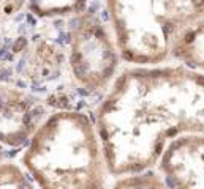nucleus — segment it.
Returning a JSON list of instances; mask_svg holds the SVG:
<instances>
[{
	"mask_svg": "<svg viewBox=\"0 0 204 189\" xmlns=\"http://www.w3.org/2000/svg\"><path fill=\"white\" fill-rule=\"evenodd\" d=\"M120 54L111 27L92 8L76 13L67 32V71L87 95L106 93L119 74Z\"/></svg>",
	"mask_w": 204,
	"mask_h": 189,
	"instance_id": "20e7f679",
	"label": "nucleus"
},
{
	"mask_svg": "<svg viewBox=\"0 0 204 189\" xmlns=\"http://www.w3.org/2000/svg\"><path fill=\"white\" fill-rule=\"evenodd\" d=\"M21 167L38 189H109L95 121L76 109L46 115L22 151Z\"/></svg>",
	"mask_w": 204,
	"mask_h": 189,
	"instance_id": "f03ea898",
	"label": "nucleus"
},
{
	"mask_svg": "<svg viewBox=\"0 0 204 189\" xmlns=\"http://www.w3.org/2000/svg\"><path fill=\"white\" fill-rule=\"evenodd\" d=\"M0 189H38L19 164L0 162Z\"/></svg>",
	"mask_w": 204,
	"mask_h": 189,
	"instance_id": "9b49d317",
	"label": "nucleus"
},
{
	"mask_svg": "<svg viewBox=\"0 0 204 189\" xmlns=\"http://www.w3.org/2000/svg\"><path fill=\"white\" fill-rule=\"evenodd\" d=\"M109 189H174L165 180L163 175L147 170L141 173L123 175L115 178V181L111 184Z\"/></svg>",
	"mask_w": 204,
	"mask_h": 189,
	"instance_id": "1a4fd4ad",
	"label": "nucleus"
},
{
	"mask_svg": "<svg viewBox=\"0 0 204 189\" xmlns=\"http://www.w3.org/2000/svg\"><path fill=\"white\" fill-rule=\"evenodd\" d=\"M67 63V54H63L54 44L48 41H38L32 46L30 54L27 52L24 71L27 82H46L57 77L60 68Z\"/></svg>",
	"mask_w": 204,
	"mask_h": 189,
	"instance_id": "0eeeda50",
	"label": "nucleus"
},
{
	"mask_svg": "<svg viewBox=\"0 0 204 189\" xmlns=\"http://www.w3.org/2000/svg\"><path fill=\"white\" fill-rule=\"evenodd\" d=\"M36 14L43 17H55L76 14L89 6V0H29Z\"/></svg>",
	"mask_w": 204,
	"mask_h": 189,
	"instance_id": "9d476101",
	"label": "nucleus"
},
{
	"mask_svg": "<svg viewBox=\"0 0 204 189\" xmlns=\"http://www.w3.org/2000/svg\"><path fill=\"white\" fill-rule=\"evenodd\" d=\"M111 177L152 170L182 136H204V73L182 63L127 66L94 114Z\"/></svg>",
	"mask_w": 204,
	"mask_h": 189,
	"instance_id": "f257e3e1",
	"label": "nucleus"
},
{
	"mask_svg": "<svg viewBox=\"0 0 204 189\" xmlns=\"http://www.w3.org/2000/svg\"><path fill=\"white\" fill-rule=\"evenodd\" d=\"M44 101L35 91L0 77V145L21 148L48 115Z\"/></svg>",
	"mask_w": 204,
	"mask_h": 189,
	"instance_id": "39448f33",
	"label": "nucleus"
},
{
	"mask_svg": "<svg viewBox=\"0 0 204 189\" xmlns=\"http://www.w3.org/2000/svg\"><path fill=\"white\" fill-rule=\"evenodd\" d=\"M5 159H7V151H5V148H3L2 145H0V162H3Z\"/></svg>",
	"mask_w": 204,
	"mask_h": 189,
	"instance_id": "f8f14e48",
	"label": "nucleus"
},
{
	"mask_svg": "<svg viewBox=\"0 0 204 189\" xmlns=\"http://www.w3.org/2000/svg\"><path fill=\"white\" fill-rule=\"evenodd\" d=\"M105 17L125 63L155 66L173 58L182 35L204 21V0H105Z\"/></svg>",
	"mask_w": 204,
	"mask_h": 189,
	"instance_id": "7ed1b4c3",
	"label": "nucleus"
},
{
	"mask_svg": "<svg viewBox=\"0 0 204 189\" xmlns=\"http://www.w3.org/2000/svg\"><path fill=\"white\" fill-rule=\"evenodd\" d=\"M158 169L174 189H204V136H182L173 140Z\"/></svg>",
	"mask_w": 204,
	"mask_h": 189,
	"instance_id": "423d86ee",
	"label": "nucleus"
},
{
	"mask_svg": "<svg viewBox=\"0 0 204 189\" xmlns=\"http://www.w3.org/2000/svg\"><path fill=\"white\" fill-rule=\"evenodd\" d=\"M173 60L204 73V21L182 35L173 50Z\"/></svg>",
	"mask_w": 204,
	"mask_h": 189,
	"instance_id": "6e6552de",
	"label": "nucleus"
}]
</instances>
